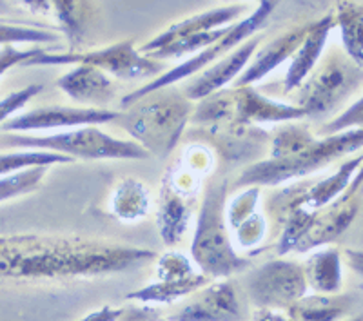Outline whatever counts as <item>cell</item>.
Returning <instances> with one entry per match:
<instances>
[{
  "label": "cell",
  "mask_w": 363,
  "mask_h": 321,
  "mask_svg": "<svg viewBox=\"0 0 363 321\" xmlns=\"http://www.w3.org/2000/svg\"><path fill=\"white\" fill-rule=\"evenodd\" d=\"M343 259L338 247H320L303 264L307 287L318 294H335L343 285Z\"/></svg>",
  "instance_id": "obj_21"
},
{
  "label": "cell",
  "mask_w": 363,
  "mask_h": 321,
  "mask_svg": "<svg viewBox=\"0 0 363 321\" xmlns=\"http://www.w3.org/2000/svg\"><path fill=\"white\" fill-rule=\"evenodd\" d=\"M247 4H229L222 6V8L196 13V15H191V17L184 18V21L169 26V28H165L157 37H153L149 42H145L144 45H140L138 50H140L142 55L149 57L157 50H162L165 45L173 44V42L196 37V35L207 33V31H213V29L227 28V26L235 24V22L242 21L247 15Z\"/></svg>",
  "instance_id": "obj_16"
},
{
  "label": "cell",
  "mask_w": 363,
  "mask_h": 321,
  "mask_svg": "<svg viewBox=\"0 0 363 321\" xmlns=\"http://www.w3.org/2000/svg\"><path fill=\"white\" fill-rule=\"evenodd\" d=\"M42 89H44V87H42L40 84H31V86H26L22 87V89L13 91V93L6 95L4 98H0V128H2L11 116L17 115L21 109H24Z\"/></svg>",
  "instance_id": "obj_35"
},
{
  "label": "cell",
  "mask_w": 363,
  "mask_h": 321,
  "mask_svg": "<svg viewBox=\"0 0 363 321\" xmlns=\"http://www.w3.org/2000/svg\"><path fill=\"white\" fill-rule=\"evenodd\" d=\"M307 293L303 265L285 256L269 259L245 278V296L255 309L285 310Z\"/></svg>",
  "instance_id": "obj_9"
},
{
  "label": "cell",
  "mask_w": 363,
  "mask_h": 321,
  "mask_svg": "<svg viewBox=\"0 0 363 321\" xmlns=\"http://www.w3.org/2000/svg\"><path fill=\"white\" fill-rule=\"evenodd\" d=\"M153 321H169V320H164V317H157V320H153Z\"/></svg>",
  "instance_id": "obj_41"
},
{
  "label": "cell",
  "mask_w": 363,
  "mask_h": 321,
  "mask_svg": "<svg viewBox=\"0 0 363 321\" xmlns=\"http://www.w3.org/2000/svg\"><path fill=\"white\" fill-rule=\"evenodd\" d=\"M193 210L194 203L186 202V200L178 198L171 191H165L164 187H160L157 223L162 242L167 247H177L178 243L184 240L191 218H193Z\"/></svg>",
  "instance_id": "obj_23"
},
{
  "label": "cell",
  "mask_w": 363,
  "mask_h": 321,
  "mask_svg": "<svg viewBox=\"0 0 363 321\" xmlns=\"http://www.w3.org/2000/svg\"><path fill=\"white\" fill-rule=\"evenodd\" d=\"M196 269L186 254L178 251H169L162 254L157 261V280H177L194 274Z\"/></svg>",
  "instance_id": "obj_33"
},
{
  "label": "cell",
  "mask_w": 363,
  "mask_h": 321,
  "mask_svg": "<svg viewBox=\"0 0 363 321\" xmlns=\"http://www.w3.org/2000/svg\"><path fill=\"white\" fill-rule=\"evenodd\" d=\"M362 207V171L345 191L322 209L314 210L309 229L298 242L294 252H309L336 242L354 223Z\"/></svg>",
  "instance_id": "obj_11"
},
{
  "label": "cell",
  "mask_w": 363,
  "mask_h": 321,
  "mask_svg": "<svg viewBox=\"0 0 363 321\" xmlns=\"http://www.w3.org/2000/svg\"><path fill=\"white\" fill-rule=\"evenodd\" d=\"M362 84L363 67L336 47L320 58L309 77L296 87L294 106L301 107L307 118L325 116L358 93Z\"/></svg>",
  "instance_id": "obj_6"
},
{
  "label": "cell",
  "mask_w": 363,
  "mask_h": 321,
  "mask_svg": "<svg viewBox=\"0 0 363 321\" xmlns=\"http://www.w3.org/2000/svg\"><path fill=\"white\" fill-rule=\"evenodd\" d=\"M157 252L84 236H0V280L95 278L131 271L157 259Z\"/></svg>",
  "instance_id": "obj_1"
},
{
  "label": "cell",
  "mask_w": 363,
  "mask_h": 321,
  "mask_svg": "<svg viewBox=\"0 0 363 321\" xmlns=\"http://www.w3.org/2000/svg\"><path fill=\"white\" fill-rule=\"evenodd\" d=\"M209 281L213 280L202 274V272H194L191 276L177 278V280H157L155 283L145 285V287L138 288L135 293H129L125 300L138 301L142 305H169L182 300V298L191 296Z\"/></svg>",
  "instance_id": "obj_25"
},
{
  "label": "cell",
  "mask_w": 363,
  "mask_h": 321,
  "mask_svg": "<svg viewBox=\"0 0 363 321\" xmlns=\"http://www.w3.org/2000/svg\"><path fill=\"white\" fill-rule=\"evenodd\" d=\"M335 28V17L333 13H327L323 17L316 18V21L309 22L307 33L298 45V50L294 51L293 57L289 58L291 66L284 77V86L285 93L296 89L303 80L309 77L311 71L316 67V64L322 58L323 50L327 45V38H329L330 31Z\"/></svg>",
  "instance_id": "obj_19"
},
{
  "label": "cell",
  "mask_w": 363,
  "mask_h": 321,
  "mask_svg": "<svg viewBox=\"0 0 363 321\" xmlns=\"http://www.w3.org/2000/svg\"><path fill=\"white\" fill-rule=\"evenodd\" d=\"M362 154L342 162L338 169L322 180L298 181L289 187H284L272 194L267 202V210L272 218L278 220L289 209H301L307 213L322 209L327 203L340 196L349 187L352 178L362 171Z\"/></svg>",
  "instance_id": "obj_10"
},
{
  "label": "cell",
  "mask_w": 363,
  "mask_h": 321,
  "mask_svg": "<svg viewBox=\"0 0 363 321\" xmlns=\"http://www.w3.org/2000/svg\"><path fill=\"white\" fill-rule=\"evenodd\" d=\"M193 109V100L169 86L136 98L116 113L111 124L124 129L149 157L167 158L186 135Z\"/></svg>",
  "instance_id": "obj_3"
},
{
  "label": "cell",
  "mask_w": 363,
  "mask_h": 321,
  "mask_svg": "<svg viewBox=\"0 0 363 321\" xmlns=\"http://www.w3.org/2000/svg\"><path fill=\"white\" fill-rule=\"evenodd\" d=\"M13 13H15V8L11 6L9 0H0V18L11 17Z\"/></svg>",
  "instance_id": "obj_39"
},
{
  "label": "cell",
  "mask_w": 363,
  "mask_h": 321,
  "mask_svg": "<svg viewBox=\"0 0 363 321\" xmlns=\"http://www.w3.org/2000/svg\"><path fill=\"white\" fill-rule=\"evenodd\" d=\"M111 109L99 107H77V106H44L31 109L22 115H15L2 125L6 133H28V131H50V129L82 128V125L111 124L116 118Z\"/></svg>",
  "instance_id": "obj_14"
},
{
  "label": "cell",
  "mask_w": 363,
  "mask_h": 321,
  "mask_svg": "<svg viewBox=\"0 0 363 321\" xmlns=\"http://www.w3.org/2000/svg\"><path fill=\"white\" fill-rule=\"evenodd\" d=\"M278 8V0H258V6L255 8V11L244 17L242 21L235 22L227 28L225 33L218 38L216 42H213L211 45L203 47L199 53L191 55L187 60H184L182 64L174 66L173 69L164 71L162 74L155 77V79L149 80L145 86L138 87V89L131 91L122 98V106H129L131 102H135L136 98L147 95V93H153V91L164 89V87L174 86V84L182 82V80L193 79L194 74H199L200 71H203L206 67H209L211 64H215L216 60L227 55L229 51H233L236 45H240L247 38L255 37L258 31L267 26V22L271 21L272 11Z\"/></svg>",
  "instance_id": "obj_7"
},
{
  "label": "cell",
  "mask_w": 363,
  "mask_h": 321,
  "mask_svg": "<svg viewBox=\"0 0 363 321\" xmlns=\"http://www.w3.org/2000/svg\"><path fill=\"white\" fill-rule=\"evenodd\" d=\"M69 64L71 66L89 64V66L99 67L106 74H111L120 80L155 79L167 71L165 62L142 55L140 50L136 47L135 40H120L93 51H69V53L45 51V53L28 60L24 67L69 66Z\"/></svg>",
  "instance_id": "obj_8"
},
{
  "label": "cell",
  "mask_w": 363,
  "mask_h": 321,
  "mask_svg": "<svg viewBox=\"0 0 363 321\" xmlns=\"http://www.w3.org/2000/svg\"><path fill=\"white\" fill-rule=\"evenodd\" d=\"M109 209L115 218L124 223L140 222L151 209V193L144 181L125 176L116 184L111 194Z\"/></svg>",
  "instance_id": "obj_24"
},
{
  "label": "cell",
  "mask_w": 363,
  "mask_h": 321,
  "mask_svg": "<svg viewBox=\"0 0 363 321\" xmlns=\"http://www.w3.org/2000/svg\"><path fill=\"white\" fill-rule=\"evenodd\" d=\"M358 303L359 296L356 293H307L291 303L285 312L294 321H342L351 316Z\"/></svg>",
  "instance_id": "obj_20"
},
{
  "label": "cell",
  "mask_w": 363,
  "mask_h": 321,
  "mask_svg": "<svg viewBox=\"0 0 363 321\" xmlns=\"http://www.w3.org/2000/svg\"><path fill=\"white\" fill-rule=\"evenodd\" d=\"M260 44L262 35L256 33L255 37L247 38L240 45H236L235 50L223 55L215 64H211L209 67L200 71L199 77L189 80L184 86V89H182L184 95L189 100H193V102H199V100L206 98V96L213 95V93L222 91L223 87L238 79V74L245 69V66H247L249 60H251V57L255 55V51L258 50Z\"/></svg>",
  "instance_id": "obj_15"
},
{
  "label": "cell",
  "mask_w": 363,
  "mask_h": 321,
  "mask_svg": "<svg viewBox=\"0 0 363 321\" xmlns=\"http://www.w3.org/2000/svg\"><path fill=\"white\" fill-rule=\"evenodd\" d=\"M45 173H48V167H35V169L0 176V203L35 193L44 181Z\"/></svg>",
  "instance_id": "obj_29"
},
{
  "label": "cell",
  "mask_w": 363,
  "mask_h": 321,
  "mask_svg": "<svg viewBox=\"0 0 363 321\" xmlns=\"http://www.w3.org/2000/svg\"><path fill=\"white\" fill-rule=\"evenodd\" d=\"M160 317V312L153 307L140 305H125V307H111L104 305L99 310L84 316L79 321H153Z\"/></svg>",
  "instance_id": "obj_31"
},
{
  "label": "cell",
  "mask_w": 363,
  "mask_h": 321,
  "mask_svg": "<svg viewBox=\"0 0 363 321\" xmlns=\"http://www.w3.org/2000/svg\"><path fill=\"white\" fill-rule=\"evenodd\" d=\"M4 147L42 149L64 154L71 160H147L149 154L133 140L108 135L99 125H82L57 135H21L4 133L0 136Z\"/></svg>",
  "instance_id": "obj_5"
},
{
  "label": "cell",
  "mask_w": 363,
  "mask_h": 321,
  "mask_svg": "<svg viewBox=\"0 0 363 321\" xmlns=\"http://www.w3.org/2000/svg\"><path fill=\"white\" fill-rule=\"evenodd\" d=\"M58 45H33V47H15V45H4L0 47V79L8 73L9 69L17 66H24L28 60L45 53V51H57Z\"/></svg>",
  "instance_id": "obj_34"
},
{
  "label": "cell",
  "mask_w": 363,
  "mask_h": 321,
  "mask_svg": "<svg viewBox=\"0 0 363 321\" xmlns=\"http://www.w3.org/2000/svg\"><path fill=\"white\" fill-rule=\"evenodd\" d=\"M363 145V128L338 135L316 136L307 125L285 122L271 131L267 157L247 165L233 187L247 186L278 187L316 173L336 158L359 152Z\"/></svg>",
  "instance_id": "obj_2"
},
{
  "label": "cell",
  "mask_w": 363,
  "mask_h": 321,
  "mask_svg": "<svg viewBox=\"0 0 363 321\" xmlns=\"http://www.w3.org/2000/svg\"><path fill=\"white\" fill-rule=\"evenodd\" d=\"M17 2L35 15H50L51 13L50 0H17Z\"/></svg>",
  "instance_id": "obj_38"
},
{
  "label": "cell",
  "mask_w": 363,
  "mask_h": 321,
  "mask_svg": "<svg viewBox=\"0 0 363 321\" xmlns=\"http://www.w3.org/2000/svg\"><path fill=\"white\" fill-rule=\"evenodd\" d=\"M50 6L67 44L80 47L99 17L95 0H50Z\"/></svg>",
  "instance_id": "obj_22"
},
{
  "label": "cell",
  "mask_w": 363,
  "mask_h": 321,
  "mask_svg": "<svg viewBox=\"0 0 363 321\" xmlns=\"http://www.w3.org/2000/svg\"><path fill=\"white\" fill-rule=\"evenodd\" d=\"M307 28H309V22L293 26L291 29L284 31L280 37L267 42L262 50H256L245 69L235 80V86H255L256 82L264 80L277 67L287 62L306 37Z\"/></svg>",
  "instance_id": "obj_17"
},
{
  "label": "cell",
  "mask_w": 363,
  "mask_h": 321,
  "mask_svg": "<svg viewBox=\"0 0 363 321\" xmlns=\"http://www.w3.org/2000/svg\"><path fill=\"white\" fill-rule=\"evenodd\" d=\"M58 33L53 29L38 28V26H21L0 21V47L4 45L31 44V45H55Z\"/></svg>",
  "instance_id": "obj_28"
},
{
  "label": "cell",
  "mask_w": 363,
  "mask_h": 321,
  "mask_svg": "<svg viewBox=\"0 0 363 321\" xmlns=\"http://www.w3.org/2000/svg\"><path fill=\"white\" fill-rule=\"evenodd\" d=\"M187 298L189 301L169 321H249L242 291L231 278L209 281Z\"/></svg>",
  "instance_id": "obj_13"
},
{
  "label": "cell",
  "mask_w": 363,
  "mask_h": 321,
  "mask_svg": "<svg viewBox=\"0 0 363 321\" xmlns=\"http://www.w3.org/2000/svg\"><path fill=\"white\" fill-rule=\"evenodd\" d=\"M262 198V187L247 186L242 187L238 194L225 202V223L229 231L236 229L240 223L258 213V203Z\"/></svg>",
  "instance_id": "obj_30"
},
{
  "label": "cell",
  "mask_w": 363,
  "mask_h": 321,
  "mask_svg": "<svg viewBox=\"0 0 363 321\" xmlns=\"http://www.w3.org/2000/svg\"><path fill=\"white\" fill-rule=\"evenodd\" d=\"M335 26L340 28L343 51L352 62L363 67V8L352 0H340L336 4Z\"/></svg>",
  "instance_id": "obj_26"
},
{
  "label": "cell",
  "mask_w": 363,
  "mask_h": 321,
  "mask_svg": "<svg viewBox=\"0 0 363 321\" xmlns=\"http://www.w3.org/2000/svg\"><path fill=\"white\" fill-rule=\"evenodd\" d=\"M202 133L203 142L209 145L218 158L229 164H255L262 160L267 152V144L271 131L262 129V125L236 124L231 120H222L215 124L194 125Z\"/></svg>",
  "instance_id": "obj_12"
},
{
  "label": "cell",
  "mask_w": 363,
  "mask_h": 321,
  "mask_svg": "<svg viewBox=\"0 0 363 321\" xmlns=\"http://www.w3.org/2000/svg\"><path fill=\"white\" fill-rule=\"evenodd\" d=\"M57 86L71 100L86 103V107L106 109L104 106L111 103L116 96V87L109 74L89 64H74L73 69L57 80Z\"/></svg>",
  "instance_id": "obj_18"
},
{
  "label": "cell",
  "mask_w": 363,
  "mask_h": 321,
  "mask_svg": "<svg viewBox=\"0 0 363 321\" xmlns=\"http://www.w3.org/2000/svg\"><path fill=\"white\" fill-rule=\"evenodd\" d=\"M233 235H235V240H233L235 247L242 249L245 252L249 251V254H252L255 249H260L262 242L267 236V220L258 210V213H255L252 216H249L247 220L240 223L236 229H233L231 236Z\"/></svg>",
  "instance_id": "obj_32"
},
{
  "label": "cell",
  "mask_w": 363,
  "mask_h": 321,
  "mask_svg": "<svg viewBox=\"0 0 363 321\" xmlns=\"http://www.w3.org/2000/svg\"><path fill=\"white\" fill-rule=\"evenodd\" d=\"M345 321H363V320H362V316H354V317H351V320H349V317H347Z\"/></svg>",
  "instance_id": "obj_40"
},
{
  "label": "cell",
  "mask_w": 363,
  "mask_h": 321,
  "mask_svg": "<svg viewBox=\"0 0 363 321\" xmlns=\"http://www.w3.org/2000/svg\"><path fill=\"white\" fill-rule=\"evenodd\" d=\"M229 194V178H211L206 186L202 205L196 216L191 256L199 272L216 278H231L233 274L247 271L251 261L238 254L229 227L225 223V202Z\"/></svg>",
  "instance_id": "obj_4"
},
{
  "label": "cell",
  "mask_w": 363,
  "mask_h": 321,
  "mask_svg": "<svg viewBox=\"0 0 363 321\" xmlns=\"http://www.w3.org/2000/svg\"><path fill=\"white\" fill-rule=\"evenodd\" d=\"M249 321H294L285 310L277 309H255Z\"/></svg>",
  "instance_id": "obj_37"
},
{
  "label": "cell",
  "mask_w": 363,
  "mask_h": 321,
  "mask_svg": "<svg viewBox=\"0 0 363 321\" xmlns=\"http://www.w3.org/2000/svg\"><path fill=\"white\" fill-rule=\"evenodd\" d=\"M71 158L58 154V152L42 151V149H24V151L15 152H0V176L6 174L21 173L26 169H35V167H48L51 165H66L71 164Z\"/></svg>",
  "instance_id": "obj_27"
},
{
  "label": "cell",
  "mask_w": 363,
  "mask_h": 321,
  "mask_svg": "<svg viewBox=\"0 0 363 321\" xmlns=\"http://www.w3.org/2000/svg\"><path fill=\"white\" fill-rule=\"evenodd\" d=\"M363 124V100L358 98L347 107L342 115H338L336 118L329 120L320 128V136H329V135H338V133L351 131V129L362 128Z\"/></svg>",
  "instance_id": "obj_36"
}]
</instances>
